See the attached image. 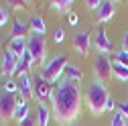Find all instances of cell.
I'll list each match as a JSON object with an SVG mask.
<instances>
[{"instance_id":"cell-27","label":"cell","mask_w":128,"mask_h":126,"mask_svg":"<svg viewBox=\"0 0 128 126\" xmlns=\"http://www.w3.org/2000/svg\"><path fill=\"white\" fill-rule=\"evenodd\" d=\"M53 41H55V43H63V41H65V30H63L61 26L55 28V37H53Z\"/></svg>"},{"instance_id":"cell-28","label":"cell","mask_w":128,"mask_h":126,"mask_svg":"<svg viewBox=\"0 0 128 126\" xmlns=\"http://www.w3.org/2000/svg\"><path fill=\"white\" fill-rule=\"evenodd\" d=\"M18 126H39V124H37V120H35L33 116H26L24 120L18 122Z\"/></svg>"},{"instance_id":"cell-2","label":"cell","mask_w":128,"mask_h":126,"mask_svg":"<svg viewBox=\"0 0 128 126\" xmlns=\"http://www.w3.org/2000/svg\"><path fill=\"white\" fill-rule=\"evenodd\" d=\"M110 98V92L106 88V84L98 82V80H94L88 90H86V96H84V102L88 106V110L94 114V116H102L106 112V102Z\"/></svg>"},{"instance_id":"cell-3","label":"cell","mask_w":128,"mask_h":126,"mask_svg":"<svg viewBox=\"0 0 128 126\" xmlns=\"http://www.w3.org/2000/svg\"><path fill=\"white\" fill-rule=\"evenodd\" d=\"M67 65H69V61H67V55L65 53H59L57 57H53L47 65L43 67V77L49 84H55L59 77L65 73V69H67Z\"/></svg>"},{"instance_id":"cell-16","label":"cell","mask_w":128,"mask_h":126,"mask_svg":"<svg viewBox=\"0 0 128 126\" xmlns=\"http://www.w3.org/2000/svg\"><path fill=\"white\" fill-rule=\"evenodd\" d=\"M28 28H30V26H26L22 20H14L12 30H10V37H12V39H26Z\"/></svg>"},{"instance_id":"cell-10","label":"cell","mask_w":128,"mask_h":126,"mask_svg":"<svg viewBox=\"0 0 128 126\" xmlns=\"http://www.w3.org/2000/svg\"><path fill=\"white\" fill-rule=\"evenodd\" d=\"M16 65H18V57L6 49L4 57H2V75L6 77V80H10V77L16 73Z\"/></svg>"},{"instance_id":"cell-4","label":"cell","mask_w":128,"mask_h":126,"mask_svg":"<svg viewBox=\"0 0 128 126\" xmlns=\"http://www.w3.org/2000/svg\"><path fill=\"white\" fill-rule=\"evenodd\" d=\"M28 51L33 55L37 65H47V43H45V37L41 35H33L28 39Z\"/></svg>"},{"instance_id":"cell-31","label":"cell","mask_w":128,"mask_h":126,"mask_svg":"<svg viewBox=\"0 0 128 126\" xmlns=\"http://www.w3.org/2000/svg\"><path fill=\"white\" fill-rule=\"evenodd\" d=\"M118 112L124 116V118H128V100H124L122 104H120V108H118Z\"/></svg>"},{"instance_id":"cell-12","label":"cell","mask_w":128,"mask_h":126,"mask_svg":"<svg viewBox=\"0 0 128 126\" xmlns=\"http://www.w3.org/2000/svg\"><path fill=\"white\" fill-rule=\"evenodd\" d=\"M116 14V6L114 2H104L102 8L98 10V24H104V22H110Z\"/></svg>"},{"instance_id":"cell-7","label":"cell","mask_w":128,"mask_h":126,"mask_svg":"<svg viewBox=\"0 0 128 126\" xmlns=\"http://www.w3.org/2000/svg\"><path fill=\"white\" fill-rule=\"evenodd\" d=\"M33 84H35V96L39 98V102H45V100H51L53 98V86L43 77V73H39L35 77Z\"/></svg>"},{"instance_id":"cell-5","label":"cell","mask_w":128,"mask_h":126,"mask_svg":"<svg viewBox=\"0 0 128 126\" xmlns=\"http://www.w3.org/2000/svg\"><path fill=\"white\" fill-rule=\"evenodd\" d=\"M94 73H96V80L102 82V84H108V80L114 77V71H112V61L108 55H100L94 63Z\"/></svg>"},{"instance_id":"cell-8","label":"cell","mask_w":128,"mask_h":126,"mask_svg":"<svg viewBox=\"0 0 128 126\" xmlns=\"http://www.w3.org/2000/svg\"><path fill=\"white\" fill-rule=\"evenodd\" d=\"M90 47H92V39H90V33H86V30H79V33L73 37V49L77 55L86 57L90 53Z\"/></svg>"},{"instance_id":"cell-30","label":"cell","mask_w":128,"mask_h":126,"mask_svg":"<svg viewBox=\"0 0 128 126\" xmlns=\"http://www.w3.org/2000/svg\"><path fill=\"white\" fill-rule=\"evenodd\" d=\"M67 22H69L71 26H77L79 18H77V14H75V12H69V14H67Z\"/></svg>"},{"instance_id":"cell-14","label":"cell","mask_w":128,"mask_h":126,"mask_svg":"<svg viewBox=\"0 0 128 126\" xmlns=\"http://www.w3.org/2000/svg\"><path fill=\"white\" fill-rule=\"evenodd\" d=\"M33 65H35V59H33V55H30V51H26L20 59H18V65H16V73L18 75H24L28 69H33Z\"/></svg>"},{"instance_id":"cell-24","label":"cell","mask_w":128,"mask_h":126,"mask_svg":"<svg viewBox=\"0 0 128 126\" xmlns=\"http://www.w3.org/2000/svg\"><path fill=\"white\" fill-rule=\"evenodd\" d=\"M110 126H126V118L120 112H116L114 118H112V122H110Z\"/></svg>"},{"instance_id":"cell-17","label":"cell","mask_w":128,"mask_h":126,"mask_svg":"<svg viewBox=\"0 0 128 126\" xmlns=\"http://www.w3.org/2000/svg\"><path fill=\"white\" fill-rule=\"evenodd\" d=\"M112 71H114V77L118 82H128V67L122 65L120 61H112Z\"/></svg>"},{"instance_id":"cell-9","label":"cell","mask_w":128,"mask_h":126,"mask_svg":"<svg viewBox=\"0 0 128 126\" xmlns=\"http://www.w3.org/2000/svg\"><path fill=\"white\" fill-rule=\"evenodd\" d=\"M18 92H20V98L24 102H30L35 98V84H33V80H30L26 73L18 77Z\"/></svg>"},{"instance_id":"cell-13","label":"cell","mask_w":128,"mask_h":126,"mask_svg":"<svg viewBox=\"0 0 128 126\" xmlns=\"http://www.w3.org/2000/svg\"><path fill=\"white\" fill-rule=\"evenodd\" d=\"M8 51L10 53H14L18 59L28 51V39H10V43H8Z\"/></svg>"},{"instance_id":"cell-22","label":"cell","mask_w":128,"mask_h":126,"mask_svg":"<svg viewBox=\"0 0 128 126\" xmlns=\"http://www.w3.org/2000/svg\"><path fill=\"white\" fill-rule=\"evenodd\" d=\"M114 61H120L122 65L128 67V51H126V49H120L118 53H114Z\"/></svg>"},{"instance_id":"cell-29","label":"cell","mask_w":128,"mask_h":126,"mask_svg":"<svg viewBox=\"0 0 128 126\" xmlns=\"http://www.w3.org/2000/svg\"><path fill=\"white\" fill-rule=\"evenodd\" d=\"M6 22H8V10H4L0 6V26H4Z\"/></svg>"},{"instance_id":"cell-21","label":"cell","mask_w":128,"mask_h":126,"mask_svg":"<svg viewBox=\"0 0 128 126\" xmlns=\"http://www.w3.org/2000/svg\"><path fill=\"white\" fill-rule=\"evenodd\" d=\"M71 4H73V0H53V2H51V8L57 10V12H69Z\"/></svg>"},{"instance_id":"cell-19","label":"cell","mask_w":128,"mask_h":126,"mask_svg":"<svg viewBox=\"0 0 128 126\" xmlns=\"http://www.w3.org/2000/svg\"><path fill=\"white\" fill-rule=\"evenodd\" d=\"M30 28H33L35 35L45 37V33H47V24H45L43 16H33V18H30Z\"/></svg>"},{"instance_id":"cell-15","label":"cell","mask_w":128,"mask_h":126,"mask_svg":"<svg viewBox=\"0 0 128 126\" xmlns=\"http://www.w3.org/2000/svg\"><path fill=\"white\" fill-rule=\"evenodd\" d=\"M51 110L47 108V104H39V108H37V124L39 126H49V122H51Z\"/></svg>"},{"instance_id":"cell-33","label":"cell","mask_w":128,"mask_h":126,"mask_svg":"<svg viewBox=\"0 0 128 126\" xmlns=\"http://www.w3.org/2000/svg\"><path fill=\"white\" fill-rule=\"evenodd\" d=\"M122 49H126V51H128V30H126V35L122 37Z\"/></svg>"},{"instance_id":"cell-32","label":"cell","mask_w":128,"mask_h":126,"mask_svg":"<svg viewBox=\"0 0 128 126\" xmlns=\"http://www.w3.org/2000/svg\"><path fill=\"white\" fill-rule=\"evenodd\" d=\"M114 108H116V104H114V100H112V96H110V98H108V102H106V110H108V112H112Z\"/></svg>"},{"instance_id":"cell-18","label":"cell","mask_w":128,"mask_h":126,"mask_svg":"<svg viewBox=\"0 0 128 126\" xmlns=\"http://www.w3.org/2000/svg\"><path fill=\"white\" fill-rule=\"evenodd\" d=\"M65 73H67V80H69V82H73V84H79V82L84 80V71L79 69L77 65H71V63L67 65Z\"/></svg>"},{"instance_id":"cell-11","label":"cell","mask_w":128,"mask_h":126,"mask_svg":"<svg viewBox=\"0 0 128 126\" xmlns=\"http://www.w3.org/2000/svg\"><path fill=\"white\" fill-rule=\"evenodd\" d=\"M96 49L100 51V55H110V53H114L112 41H110V37L104 33V30H98V33H96Z\"/></svg>"},{"instance_id":"cell-25","label":"cell","mask_w":128,"mask_h":126,"mask_svg":"<svg viewBox=\"0 0 128 126\" xmlns=\"http://www.w3.org/2000/svg\"><path fill=\"white\" fill-rule=\"evenodd\" d=\"M4 90H6V94H12V96H14V92L18 90V82H12V80H6V84H4Z\"/></svg>"},{"instance_id":"cell-20","label":"cell","mask_w":128,"mask_h":126,"mask_svg":"<svg viewBox=\"0 0 128 126\" xmlns=\"http://www.w3.org/2000/svg\"><path fill=\"white\" fill-rule=\"evenodd\" d=\"M26 116H30V114H28V104L20 98V100L16 102V110H14V120L20 122V120H24Z\"/></svg>"},{"instance_id":"cell-23","label":"cell","mask_w":128,"mask_h":126,"mask_svg":"<svg viewBox=\"0 0 128 126\" xmlns=\"http://www.w3.org/2000/svg\"><path fill=\"white\" fill-rule=\"evenodd\" d=\"M10 4V8H14V10H22V8H26L30 2L28 0H12V2H8Z\"/></svg>"},{"instance_id":"cell-1","label":"cell","mask_w":128,"mask_h":126,"mask_svg":"<svg viewBox=\"0 0 128 126\" xmlns=\"http://www.w3.org/2000/svg\"><path fill=\"white\" fill-rule=\"evenodd\" d=\"M51 102H53L51 112L57 126H69V124L73 126V122L79 118V112H82V102H84L82 88H79V84L63 80L53 92Z\"/></svg>"},{"instance_id":"cell-6","label":"cell","mask_w":128,"mask_h":126,"mask_svg":"<svg viewBox=\"0 0 128 126\" xmlns=\"http://www.w3.org/2000/svg\"><path fill=\"white\" fill-rule=\"evenodd\" d=\"M16 98L12 94H4L0 96V124H8L12 118H14V110H16Z\"/></svg>"},{"instance_id":"cell-34","label":"cell","mask_w":128,"mask_h":126,"mask_svg":"<svg viewBox=\"0 0 128 126\" xmlns=\"http://www.w3.org/2000/svg\"><path fill=\"white\" fill-rule=\"evenodd\" d=\"M0 88H4V86H2V82H0Z\"/></svg>"},{"instance_id":"cell-26","label":"cell","mask_w":128,"mask_h":126,"mask_svg":"<svg viewBox=\"0 0 128 126\" xmlns=\"http://www.w3.org/2000/svg\"><path fill=\"white\" fill-rule=\"evenodd\" d=\"M102 0H88V2H86V8L88 10H100L102 8Z\"/></svg>"}]
</instances>
